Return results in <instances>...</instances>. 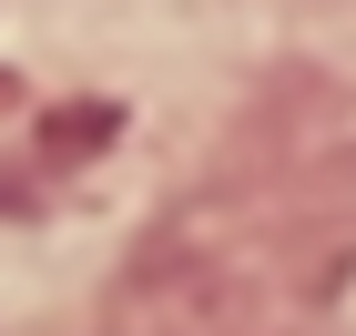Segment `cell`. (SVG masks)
Segmentation results:
<instances>
[{
    "label": "cell",
    "mask_w": 356,
    "mask_h": 336,
    "mask_svg": "<svg viewBox=\"0 0 356 336\" xmlns=\"http://www.w3.org/2000/svg\"><path fill=\"white\" fill-rule=\"evenodd\" d=\"M102 133H112V112H102V102H82V112H51L41 153H51V163H61V153H102Z\"/></svg>",
    "instance_id": "obj_2"
},
{
    "label": "cell",
    "mask_w": 356,
    "mask_h": 336,
    "mask_svg": "<svg viewBox=\"0 0 356 336\" xmlns=\"http://www.w3.org/2000/svg\"><path fill=\"white\" fill-rule=\"evenodd\" d=\"M245 326H254V275L204 245L153 255L122 285V316H112V336H245Z\"/></svg>",
    "instance_id": "obj_1"
}]
</instances>
